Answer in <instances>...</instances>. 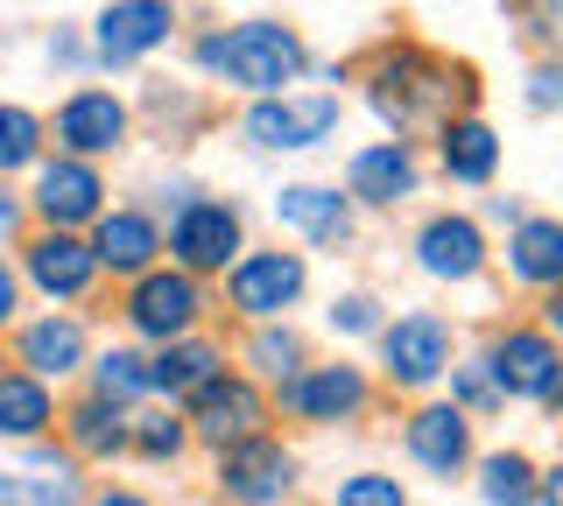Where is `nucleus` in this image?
<instances>
[{
  "instance_id": "f257e3e1",
  "label": "nucleus",
  "mask_w": 563,
  "mask_h": 506,
  "mask_svg": "<svg viewBox=\"0 0 563 506\" xmlns=\"http://www.w3.org/2000/svg\"><path fill=\"white\" fill-rule=\"evenodd\" d=\"M198 64L219 71L225 85H246V92H282V85L303 71V43L275 22H246V29H225V36H205Z\"/></svg>"
},
{
  "instance_id": "f03ea898",
  "label": "nucleus",
  "mask_w": 563,
  "mask_h": 506,
  "mask_svg": "<svg viewBox=\"0 0 563 506\" xmlns=\"http://www.w3.org/2000/svg\"><path fill=\"white\" fill-rule=\"evenodd\" d=\"M296 485V458L268 436H246V443H225L219 458V493L233 506H275Z\"/></svg>"
},
{
  "instance_id": "7ed1b4c3",
  "label": "nucleus",
  "mask_w": 563,
  "mask_h": 506,
  "mask_svg": "<svg viewBox=\"0 0 563 506\" xmlns=\"http://www.w3.org/2000/svg\"><path fill=\"white\" fill-rule=\"evenodd\" d=\"M444 99H451V78L437 71V64H422L416 49L387 57L380 78H374V106L395 120V127H422V120H437V113H444Z\"/></svg>"
},
{
  "instance_id": "20e7f679",
  "label": "nucleus",
  "mask_w": 563,
  "mask_h": 506,
  "mask_svg": "<svg viewBox=\"0 0 563 506\" xmlns=\"http://www.w3.org/2000/svg\"><path fill=\"white\" fill-rule=\"evenodd\" d=\"M486 373H493V387H500V394L550 401V394H556V380H563V359H556V345L542 338V330H507V338L493 345Z\"/></svg>"
},
{
  "instance_id": "39448f33",
  "label": "nucleus",
  "mask_w": 563,
  "mask_h": 506,
  "mask_svg": "<svg viewBox=\"0 0 563 506\" xmlns=\"http://www.w3.org/2000/svg\"><path fill=\"white\" fill-rule=\"evenodd\" d=\"M380 359H387V373L401 380V387H430L437 373L451 366V330L444 317H401V324H387L380 330Z\"/></svg>"
},
{
  "instance_id": "423d86ee",
  "label": "nucleus",
  "mask_w": 563,
  "mask_h": 506,
  "mask_svg": "<svg viewBox=\"0 0 563 506\" xmlns=\"http://www.w3.org/2000/svg\"><path fill=\"white\" fill-rule=\"evenodd\" d=\"M261 394L246 387V380H205L198 394H190V429L205 436V443H246V436H261Z\"/></svg>"
},
{
  "instance_id": "0eeeda50",
  "label": "nucleus",
  "mask_w": 563,
  "mask_h": 506,
  "mask_svg": "<svg viewBox=\"0 0 563 506\" xmlns=\"http://www.w3.org/2000/svg\"><path fill=\"white\" fill-rule=\"evenodd\" d=\"M85 479L78 458H57V450H35V458L0 464V506H78Z\"/></svg>"
},
{
  "instance_id": "6e6552de",
  "label": "nucleus",
  "mask_w": 563,
  "mask_h": 506,
  "mask_svg": "<svg viewBox=\"0 0 563 506\" xmlns=\"http://www.w3.org/2000/svg\"><path fill=\"white\" fill-rule=\"evenodd\" d=\"M282 408L303 423H345L366 408V380L352 366H317V373H289L282 380Z\"/></svg>"
},
{
  "instance_id": "1a4fd4ad",
  "label": "nucleus",
  "mask_w": 563,
  "mask_h": 506,
  "mask_svg": "<svg viewBox=\"0 0 563 506\" xmlns=\"http://www.w3.org/2000/svg\"><path fill=\"white\" fill-rule=\"evenodd\" d=\"M331 127H339V99H331V92H317V99H282V106H254V113H246L254 148H317Z\"/></svg>"
},
{
  "instance_id": "9d476101",
  "label": "nucleus",
  "mask_w": 563,
  "mask_h": 506,
  "mask_svg": "<svg viewBox=\"0 0 563 506\" xmlns=\"http://www.w3.org/2000/svg\"><path fill=\"white\" fill-rule=\"evenodd\" d=\"M225 289H233V310H246V317H275V310H289L303 295V260L296 254H246Z\"/></svg>"
},
{
  "instance_id": "9b49d317",
  "label": "nucleus",
  "mask_w": 563,
  "mask_h": 506,
  "mask_svg": "<svg viewBox=\"0 0 563 506\" xmlns=\"http://www.w3.org/2000/svg\"><path fill=\"white\" fill-rule=\"evenodd\" d=\"M169 247L184 268H225V254H240V212L233 204H184V218L169 225Z\"/></svg>"
},
{
  "instance_id": "f8f14e48",
  "label": "nucleus",
  "mask_w": 563,
  "mask_h": 506,
  "mask_svg": "<svg viewBox=\"0 0 563 506\" xmlns=\"http://www.w3.org/2000/svg\"><path fill=\"white\" fill-rule=\"evenodd\" d=\"M198 282L190 274H148V282L134 289V303H128V317H134V330L141 338H184L190 324H198Z\"/></svg>"
},
{
  "instance_id": "ddd939ff",
  "label": "nucleus",
  "mask_w": 563,
  "mask_h": 506,
  "mask_svg": "<svg viewBox=\"0 0 563 506\" xmlns=\"http://www.w3.org/2000/svg\"><path fill=\"white\" fill-rule=\"evenodd\" d=\"M169 36V0H113L99 14V57L106 64H134Z\"/></svg>"
},
{
  "instance_id": "4468645a",
  "label": "nucleus",
  "mask_w": 563,
  "mask_h": 506,
  "mask_svg": "<svg viewBox=\"0 0 563 506\" xmlns=\"http://www.w3.org/2000/svg\"><path fill=\"white\" fill-rule=\"evenodd\" d=\"M409 458L422 471H437V479H451V471L472 464V423L457 408H422L409 423Z\"/></svg>"
},
{
  "instance_id": "2eb2a0df",
  "label": "nucleus",
  "mask_w": 563,
  "mask_h": 506,
  "mask_svg": "<svg viewBox=\"0 0 563 506\" xmlns=\"http://www.w3.org/2000/svg\"><path fill=\"white\" fill-rule=\"evenodd\" d=\"M99 177L85 162H49L43 177H35V212L49 218V233H64V225H85L99 212Z\"/></svg>"
},
{
  "instance_id": "dca6fc26",
  "label": "nucleus",
  "mask_w": 563,
  "mask_h": 506,
  "mask_svg": "<svg viewBox=\"0 0 563 506\" xmlns=\"http://www.w3.org/2000/svg\"><path fill=\"white\" fill-rule=\"evenodd\" d=\"M120 134H128V106H120L113 92H78V99L57 113V142H64L70 155H106Z\"/></svg>"
},
{
  "instance_id": "f3484780",
  "label": "nucleus",
  "mask_w": 563,
  "mask_h": 506,
  "mask_svg": "<svg viewBox=\"0 0 563 506\" xmlns=\"http://www.w3.org/2000/svg\"><path fill=\"white\" fill-rule=\"evenodd\" d=\"M416 254H422V268H430L437 282H465V274H479L486 239H479L472 218H430L422 239H416Z\"/></svg>"
},
{
  "instance_id": "a211bd4d",
  "label": "nucleus",
  "mask_w": 563,
  "mask_h": 506,
  "mask_svg": "<svg viewBox=\"0 0 563 506\" xmlns=\"http://www.w3.org/2000/svg\"><path fill=\"white\" fill-rule=\"evenodd\" d=\"M92 247H78L70 233H43L29 247V274H35V289H49V295H85V282H92Z\"/></svg>"
},
{
  "instance_id": "6ab92c4d",
  "label": "nucleus",
  "mask_w": 563,
  "mask_h": 506,
  "mask_svg": "<svg viewBox=\"0 0 563 506\" xmlns=\"http://www.w3.org/2000/svg\"><path fill=\"white\" fill-rule=\"evenodd\" d=\"M409 190H416V155L401 148V142H380V148L352 155V198L395 204V198H409Z\"/></svg>"
},
{
  "instance_id": "aec40b11",
  "label": "nucleus",
  "mask_w": 563,
  "mask_h": 506,
  "mask_svg": "<svg viewBox=\"0 0 563 506\" xmlns=\"http://www.w3.org/2000/svg\"><path fill=\"white\" fill-rule=\"evenodd\" d=\"M85 359V324L78 317H43L22 330V366H35V380H64Z\"/></svg>"
},
{
  "instance_id": "412c9836",
  "label": "nucleus",
  "mask_w": 563,
  "mask_h": 506,
  "mask_svg": "<svg viewBox=\"0 0 563 506\" xmlns=\"http://www.w3.org/2000/svg\"><path fill=\"white\" fill-rule=\"evenodd\" d=\"M507 268L536 289H563V225L550 218H521L515 247H507Z\"/></svg>"
},
{
  "instance_id": "4be33fe9",
  "label": "nucleus",
  "mask_w": 563,
  "mask_h": 506,
  "mask_svg": "<svg viewBox=\"0 0 563 506\" xmlns=\"http://www.w3.org/2000/svg\"><path fill=\"white\" fill-rule=\"evenodd\" d=\"M92 260H99V268H113V274H141V268L155 260V225L141 218V212H113V218H99Z\"/></svg>"
},
{
  "instance_id": "5701e85b",
  "label": "nucleus",
  "mask_w": 563,
  "mask_h": 506,
  "mask_svg": "<svg viewBox=\"0 0 563 506\" xmlns=\"http://www.w3.org/2000/svg\"><path fill=\"white\" fill-rule=\"evenodd\" d=\"M275 218L296 225L303 239H345V198L339 190H317V183H296L275 198Z\"/></svg>"
},
{
  "instance_id": "b1692460",
  "label": "nucleus",
  "mask_w": 563,
  "mask_h": 506,
  "mask_svg": "<svg viewBox=\"0 0 563 506\" xmlns=\"http://www.w3.org/2000/svg\"><path fill=\"white\" fill-rule=\"evenodd\" d=\"M49 429V387L35 373H8L0 380V436H14V443H29V436Z\"/></svg>"
},
{
  "instance_id": "393cba45",
  "label": "nucleus",
  "mask_w": 563,
  "mask_h": 506,
  "mask_svg": "<svg viewBox=\"0 0 563 506\" xmlns=\"http://www.w3.org/2000/svg\"><path fill=\"white\" fill-rule=\"evenodd\" d=\"M205 380H219V345H163V359L148 366V387L163 394H198Z\"/></svg>"
},
{
  "instance_id": "a878e982",
  "label": "nucleus",
  "mask_w": 563,
  "mask_h": 506,
  "mask_svg": "<svg viewBox=\"0 0 563 506\" xmlns=\"http://www.w3.org/2000/svg\"><path fill=\"white\" fill-rule=\"evenodd\" d=\"M493 162H500L493 127H479V120H457V127H444V169H451L457 183H486Z\"/></svg>"
},
{
  "instance_id": "bb28decb",
  "label": "nucleus",
  "mask_w": 563,
  "mask_h": 506,
  "mask_svg": "<svg viewBox=\"0 0 563 506\" xmlns=\"http://www.w3.org/2000/svg\"><path fill=\"white\" fill-rule=\"evenodd\" d=\"M479 499L486 506H536V464L521 450H500V458L479 464Z\"/></svg>"
},
{
  "instance_id": "cd10ccee",
  "label": "nucleus",
  "mask_w": 563,
  "mask_h": 506,
  "mask_svg": "<svg viewBox=\"0 0 563 506\" xmlns=\"http://www.w3.org/2000/svg\"><path fill=\"white\" fill-rule=\"evenodd\" d=\"M70 443H78L85 458H113V450H128L120 408H106V401H85V408L70 415Z\"/></svg>"
},
{
  "instance_id": "c85d7f7f",
  "label": "nucleus",
  "mask_w": 563,
  "mask_h": 506,
  "mask_svg": "<svg viewBox=\"0 0 563 506\" xmlns=\"http://www.w3.org/2000/svg\"><path fill=\"white\" fill-rule=\"evenodd\" d=\"M148 394V359H134V352H106L99 359V401L106 408H128V401Z\"/></svg>"
},
{
  "instance_id": "c756f323",
  "label": "nucleus",
  "mask_w": 563,
  "mask_h": 506,
  "mask_svg": "<svg viewBox=\"0 0 563 506\" xmlns=\"http://www.w3.org/2000/svg\"><path fill=\"white\" fill-rule=\"evenodd\" d=\"M35 148H43V127L22 106H0V169H29Z\"/></svg>"
},
{
  "instance_id": "7c9ffc66",
  "label": "nucleus",
  "mask_w": 563,
  "mask_h": 506,
  "mask_svg": "<svg viewBox=\"0 0 563 506\" xmlns=\"http://www.w3.org/2000/svg\"><path fill=\"white\" fill-rule=\"evenodd\" d=\"M128 443L141 458H176L184 450V423H169V415H141V429H128Z\"/></svg>"
},
{
  "instance_id": "2f4dec72",
  "label": "nucleus",
  "mask_w": 563,
  "mask_h": 506,
  "mask_svg": "<svg viewBox=\"0 0 563 506\" xmlns=\"http://www.w3.org/2000/svg\"><path fill=\"white\" fill-rule=\"evenodd\" d=\"M339 506H409V499H401L395 479H380V471H360V479L339 485Z\"/></svg>"
},
{
  "instance_id": "473e14b6",
  "label": "nucleus",
  "mask_w": 563,
  "mask_h": 506,
  "mask_svg": "<svg viewBox=\"0 0 563 506\" xmlns=\"http://www.w3.org/2000/svg\"><path fill=\"white\" fill-rule=\"evenodd\" d=\"M296 352H303V345H296V330H261V338H254V359L268 366L275 380H289V366H296Z\"/></svg>"
},
{
  "instance_id": "72a5a7b5",
  "label": "nucleus",
  "mask_w": 563,
  "mask_h": 506,
  "mask_svg": "<svg viewBox=\"0 0 563 506\" xmlns=\"http://www.w3.org/2000/svg\"><path fill=\"white\" fill-rule=\"evenodd\" d=\"M457 394H465L472 408H493V401H500V387H493L486 366H465V373H457Z\"/></svg>"
},
{
  "instance_id": "f704fd0d",
  "label": "nucleus",
  "mask_w": 563,
  "mask_h": 506,
  "mask_svg": "<svg viewBox=\"0 0 563 506\" xmlns=\"http://www.w3.org/2000/svg\"><path fill=\"white\" fill-rule=\"evenodd\" d=\"M331 324H345V330H366V324H374V303H366V295H345V303L331 310Z\"/></svg>"
},
{
  "instance_id": "c9c22d12",
  "label": "nucleus",
  "mask_w": 563,
  "mask_h": 506,
  "mask_svg": "<svg viewBox=\"0 0 563 506\" xmlns=\"http://www.w3.org/2000/svg\"><path fill=\"white\" fill-rule=\"evenodd\" d=\"M528 99H536V106H556V99H563V71H536V92H528Z\"/></svg>"
},
{
  "instance_id": "e433bc0d",
  "label": "nucleus",
  "mask_w": 563,
  "mask_h": 506,
  "mask_svg": "<svg viewBox=\"0 0 563 506\" xmlns=\"http://www.w3.org/2000/svg\"><path fill=\"white\" fill-rule=\"evenodd\" d=\"M536 499H542V506H563V464H556V471H550V479H542V485H536Z\"/></svg>"
},
{
  "instance_id": "4c0bfd02",
  "label": "nucleus",
  "mask_w": 563,
  "mask_h": 506,
  "mask_svg": "<svg viewBox=\"0 0 563 506\" xmlns=\"http://www.w3.org/2000/svg\"><path fill=\"white\" fill-rule=\"evenodd\" d=\"M8 317H14V274L0 268V324H8Z\"/></svg>"
},
{
  "instance_id": "58836bf2",
  "label": "nucleus",
  "mask_w": 563,
  "mask_h": 506,
  "mask_svg": "<svg viewBox=\"0 0 563 506\" xmlns=\"http://www.w3.org/2000/svg\"><path fill=\"white\" fill-rule=\"evenodd\" d=\"M536 8H542V22H550L556 36H563V0H536Z\"/></svg>"
},
{
  "instance_id": "ea45409f",
  "label": "nucleus",
  "mask_w": 563,
  "mask_h": 506,
  "mask_svg": "<svg viewBox=\"0 0 563 506\" xmlns=\"http://www.w3.org/2000/svg\"><path fill=\"white\" fill-rule=\"evenodd\" d=\"M92 506H148V499H141V493H99Z\"/></svg>"
},
{
  "instance_id": "a19ab883",
  "label": "nucleus",
  "mask_w": 563,
  "mask_h": 506,
  "mask_svg": "<svg viewBox=\"0 0 563 506\" xmlns=\"http://www.w3.org/2000/svg\"><path fill=\"white\" fill-rule=\"evenodd\" d=\"M550 330H563V289L550 295Z\"/></svg>"
},
{
  "instance_id": "79ce46f5",
  "label": "nucleus",
  "mask_w": 563,
  "mask_h": 506,
  "mask_svg": "<svg viewBox=\"0 0 563 506\" xmlns=\"http://www.w3.org/2000/svg\"><path fill=\"white\" fill-rule=\"evenodd\" d=\"M0 225H14V204L8 198H0Z\"/></svg>"
},
{
  "instance_id": "37998d69",
  "label": "nucleus",
  "mask_w": 563,
  "mask_h": 506,
  "mask_svg": "<svg viewBox=\"0 0 563 506\" xmlns=\"http://www.w3.org/2000/svg\"><path fill=\"white\" fill-rule=\"evenodd\" d=\"M550 401H556V408H563V380H556V394H550Z\"/></svg>"
}]
</instances>
